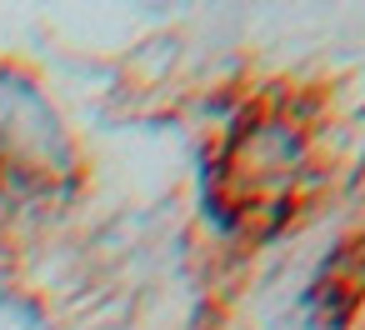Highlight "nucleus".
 Wrapping results in <instances>:
<instances>
[{
  "label": "nucleus",
  "instance_id": "nucleus-2",
  "mask_svg": "<svg viewBox=\"0 0 365 330\" xmlns=\"http://www.w3.org/2000/svg\"><path fill=\"white\" fill-rule=\"evenodd\" d=\"M0 330H46L41 310L21 295H0Z\"/></svg>",
  "mask_w": 365,
  "mask_h": 330
},
{
  "label": "nucleus",
  "instance_id": "nucleus-1",
  "mask_svg": "<svg viewBox=\"0 0 365 330\" xmlns=\"http://www.w3.org/2000/svg\"><path fill=\"white\" fill-rule=\"evenodd\" d=\"M71 175V145L41 91L0 71V195H46Z\"/></svg>",
  "mask_w": 365,
  "mask_h": 330
}]
</instances>
